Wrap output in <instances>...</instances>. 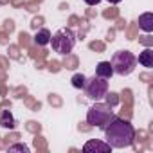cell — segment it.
<instances>
[{
    "instance_id": "cell-1",
    "label": "cell",
    "mask_w": 153,
    "mask_h": 153,
    "mask_svg": "<svg viewBox=\"0 0 153 153\" xmlns=\"http://www.w3.org/2000/svg\"><path fill=\"white\" fill-rule=\"evenodd\" d=\"M105 142L110 144V148H130L135 140V128L130 124V121H124L121 117H114L105 126Z\"/></svg>"
},
{
    "instance_id": "cell-2",
    "label": "cell",
    "mask_w": 153,
    "mask_h": 153,
    "mask_svg": "<svg viewBox=\"0 0 153 153\" xmlns=\"http://www.w3.org/2000/svg\"><path fill=\"white\" fill-rule=\"evenodd\" d=\"M49 43L52 45V51L58 52L59 56H68L76 47V34L70 29H59L54 34H51Z\"/></svg>"
},
{
    "instance_id": "cell-3",
    "label": "cell",
    "mask_w": 153,
    "mask_h": 153,
    "mask_svg": "<svg viewBox=\"0 0 153 153\" xmlns=\"http://www.w3.org/2000/svg\"><path fill=\"white\" fill-rule=\"evenodd\" d=\"M112 70L117 76H130L137 67V58L130 51H117L110 59Z\"/></svg>"
},
{
    "instance_id": "cell-4",
    "label": "cell",
    "mask_w": 153,
    "mask_h": 153,
    "mask_svg": "<svg viewBox=\"0 0 153 153\" xmlns=\"http://www.w3.org/2000/svg\"><path fill=\"white\" fill-rule=\"evenodd\" d=\"M114 110L110 105H103V103H96L88 114H87V123L92 124V126H97L101 130H105V126L114 119Z\"/></svg>"
},
{
    "instance_id": "cell-5",
    "label": "cell",
    "mask_w": 153,
    "mask_h": 153,
    "mask_svg": "<svg viewBox=\"0 0 153 153\" xmlns=\"http://www.w3.org/2000/svg\"><path fill=\"white\" fill-rule=\"evenodd\" d=\"M83 90H85L87 97H90V99H94V101H99V99H103V97L106 96V92H108V81L103 79V78H99V76H94V78H90V79L85 81Z\"/></svg>"
},
{
    "instance_id": "cell-6",
    "label": "cell",
    "mask_w": 153,
    "mask_h": 153,
    "mask_svg": "<svg viewBox=\"0 0 153 153\" xmlns=\"http://www.w3.org/2000/svg\"><path fill=\"white\" fill-rule=\"evenodd\" d=\"M112 148H110V144H106V142H99V140H88L85 146H83V151H87V153H90V151H101V153H108Z\"/></svg>"
},
{
    "instance_id": "cell-7",
    "label": "cell",
    "mask_w": 153,
    "mask_h": 153,
    "mask_svg": "<svg viewBox=\"0 0 153 153\" xmlns=\"http://www.w3.org/2000/svg\"><path fill=\"white\" fill-rule=\"evenodd\" d=\"M96 76H99V78H103V79H110L114 76L110 61H99L97 67H96Z\"/></svg>"
},
{
    "instance_id": "cell-8",
    "label": "cell",
    "mask_w": 153,
    "mask_h": 153,
    "mask_svg": "<svg viewBox=\"0 0 153 153\" xmlns=\"http://www.w3.org/2000/svg\"><path fill=\"white\" fill-rule=\"evenodd\" d=\"M139 27L144 33H151L153 31V15L151 13H144L139 16Z\"/></svg>"
},
{
    "instance_id": "cell-9",
    "label": "cell",
    "mask_w": 153,
    "mask_h": 153,
    "mask_svg": "<svg viewBox=\"0 0 153 153\" xmlns=\"http://www.w3.org/2000/svg\"><path fill=\"white\" fill-rule=\"evenodd\" d=\"M142 67L146 68H151L153 67V51L151 49H144L140 54H139V59H137Z\"/></svg>"
},
{
    "instance_id": "cell-10",
    "label": "cell",
    "mask_w": 153,
    "mask_h": 153,
    "mask_svg": "<svg viewBox=\"0 0 153 153\" xmlns=\"http://www.w3.org/2000/svg\"><path fill=\"white\" fill-rule=\"evenodd\" d=\"M34 42H36L38 45H49V42H51V31H49L47 27H42V29L36 33V36H34Z\"/></svg>"
},
{
    "instance_id": "cell-11",
    "label": "cell",
    "mask_w": 153,
    "mask_h": 153,
    "mask_svg": "<svg viewBox=\"0 0 153 153\" xmlns=\"http://www.w3.org/2000/svg\"><path fill=\"white\" fill-rule=\"evenodd\" d=\"M0 126L2 128H13L15 126V117L11 115L9 110H4L0 114Z\"/></svg>"
},
{
    "instance_id": "cell-12",
    "label": "cell",
    "mask_w": 153,
    "mask_h": 153,
    "mask_svg": "<svg viewBox=\"0 0 153 153\" xmlns=\"http://www.w3.org/2000/svg\"><path fill=\"white\" fill-rule=\"evenodd\" d=\"M85 81H87V78L83 74H74L72 76V87L74 88H83L85 87Z\"/></svg>"
},
{
    "instance_id": "cell-13",
    "label": "cell",
    "mask_w": 153,
    "mask_h": 153,
    "mask_svg": "<svg viewBox=\"0 0 153 153\" xmlns=\"http://www.w3.org/2000/svg\"><path fill=\"white\" fill-rule=\"evenodd\" d=\"M15 151H22V153H29V146H25V144H20V142H16V144H13V146H9V153H15Z\"/></svg>"
},
{
    "instance_id": "cell-14",
    "label": "cell",
    "mask_w": 153,
    "mask_h": 153,
    "mask_svg": "<svg viewBox=\"0 0 153 153\" xmlns=\"http://www.w3.org/2000/svg\"><path fill=\"white\" fill-rule=\"evenodd\" d=\"M106 97H108V105H114V103L117 101V94H115V92H110V94L106 92Z\"/></svg>"
},
{
    "instance_id": "cell-15",
    "label": "cell",
    "mask_w": 153,
    "mask_h": 153,
    "mask_svg": "<svg viewBox=\"0 0 153 153\" xmlns=\"http://www.w3.org/2000/svg\"><path fill=\"white\" fill-rule=\"evenodd\" d=\"M99 2H101V0H85V4H87V6H97Z\"/></svg>"
},
{
    "instance_id": "cell-16",
    "label": "cell",
    "mask_w": 153,
    "mask_h": 153,
    "mask_svg": "<svg viewBox=\"0 0 153 153\" xmlns=\"http://www.w3.org/2000/svg\"><path fill=\"white\" fill-rule=\"evenodd\" d=\"M110 4H119V2H123V0H108Z\"/></svg>"
}]
</instances>
